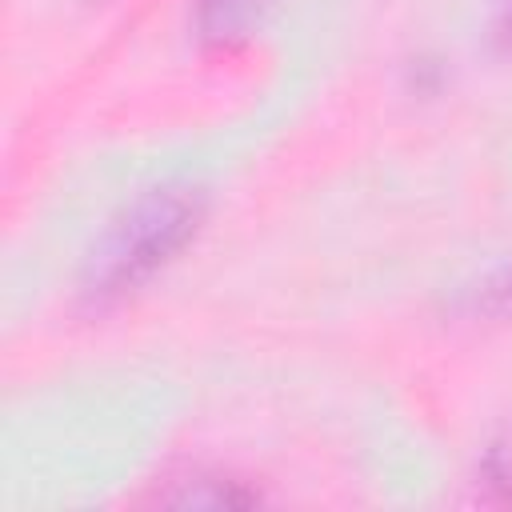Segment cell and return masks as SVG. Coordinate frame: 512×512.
Returning <instances> with one entry per match:
<instances>
[{"label":"cell","mask_w":512,"mask_h":512,"mask_svg":"<svg viewBox=\"0 0 512 512\" xmlns=\"http://www.w3.org/2000/svg\"><path fill=\"white\" fill-rule=\"evenodd\" d=\"M200 220H204L200 188H188V184L144 188L100 232L84 264L80 296L100 308L136 292L192 244V236L200 232Z\"/></svg>","instance_id":"obj_1"},{"label":"cell","mask_w":512,"mask_h":512,"mask_svg":"<svg viewBox=\"0 0 512 512\" xmlns=\"http://www.w3.org/2000/svg\"><path fill=\"white\" fill-rule=\"evenodd\" d=\"M276 0H196V28L208 44H240L248 40Z\"/></svg>","instance_id":"obj_2"},{"label":"cell","mask_w":512,"mask_h":512,"mask_svg":"<svg viewBox=\"0 0 512 512\" xmlns=\"http://www.w3.org/2000/svg\"><path fill=\"white\" fill-rule=\"evenodd\" d=\"M480 484L488 488L492 500L512 504V420L488 440L480 456Z\"/></svg>","instance_id":"obj_3"},{"label":"cell","mask_w":512,"mask_h":512,"mask_svg":"<svg viewBox=\"0 0 512 512\" xmlns=\"http://www.w3.org/2000/svg\"><path fill=\"white\" fill-rule=\"evenodd\" d=\"M468 308H472V312H492V316L512 312V264L496 268L484 284H476V288L468 292Z\"/></svg>","instance_id":"obj_4"},{"label":"cell","mask_w":512,"mask_h":512,"mask_svg":"<svg viewBox=\"0 0 512 512\" xmlns=\"http://www.w3.org/2000/svg\"><path fill=\"white\" fill-rule=\"evenodd\" d=\"M504 36L512 40V0H504Z\"/></svg>","instance_id":"obj_5"}]
</instances>
